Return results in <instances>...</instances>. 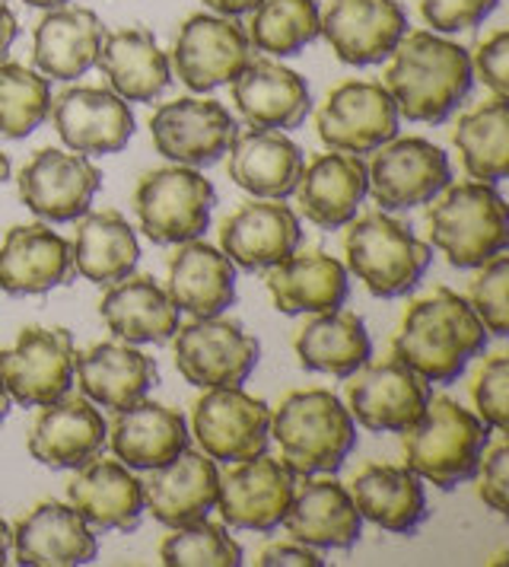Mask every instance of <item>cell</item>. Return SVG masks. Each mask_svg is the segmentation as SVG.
Returning a JSON list of instances; mask_svg holds the SVG:
<instances>
[{
	"instance_id": "11",
	"label": "cell",
	"mask_w": 509,
	"mask_h": 567,
	"mask_svg": "<svg viewBox=\"0 0 509 567\" xmlns=\"http://www.w3.org/2000/svg\"><path fill=\"white\" fill-rule=\"evenodd\" d=\"M252 61L249 32L236 23V17H207L195 13L178 27L173 45V71L191 93H210L224 83H232Z\"/></svg>"
},
{
	"instance_id": "46",
	"label": "cell",
	"mask_w": 509,
	"mask_h": 567,
	"mask_svg": "<svg viewBox=\"0 0 509 567\" xmlns=\"http://www.w3.org/2000/svg\"><path fill=\"white\" fill-rule=\"evenodd\" d=\"M500 0H420V17L433 32H465L484 23Z\"/></svg>"
},
{
	"instance_id": "55",
	"label": "cell",
	"mask_w": 509,
	"mask_h": 567,
	"mask_svg": "<svg viewBox=\"0 0 509 567\" xmlns=\"http://www.w3.org/2000/svg\"><path fill=\"white\" fill-rule=\"evenodd\" d=\"M10 179V156L0 151V182Z\"/></svg>"
},
{
	"instance_id": "24",
	"label": "cell",
	"mask_w": 509,
	"mask_h": 567,
	"mask_svg": "<svg viewBox=\"0 0 509 567\" xmlns=\"http://www.w3.org/2000/svg\"><path fill=\"white\" fill-rule=\"evenodd\" d=\"M74 278V252L64 236L45 224L10 227L0 246V290L10 297H35Z\"/></svg>"
},
{
	"instance_id": "54",
	"label": "cell",
	"mask_w": 509,
	"mask_h": 567,
	"mask_svg": "<svg viewBox=\"0 0 509 567\" xmlns=\"http://www.w3.org/2000/svg\"><path fill=\"white\" fill-rule=\"evenodd\" d=\"M29 7H42V10H54V7H64L67 0H25Z\"/></svg>"
},
{
	"instance_id": "38",
	"label": "cell",
	"mask_w": 509,
	"mask_h": 567,
	"mask_svg": "<svg viewBox=\"0 0 509 567\" xmlns=\"http://www.w3.org/2000/svg\"><path fill=\"white\" fill-rule=\"evenodd\" d=\"M71 252L80 278L100 287H112L127 275H134L141 243L134 227L118 210H100V214H83Z\"/></svg>"
},
{
	"instance_id": "12",
	"label": "cell",
	"mask_w": 509,
	"mask_h": 567,
	"mask_svg": "<svg viewBox=\"0 0 509 567\" xmlns=\"http://www.w3.org/2000/svg\"><path fill=\"white\" fill-rule=\"evenodd\" d=\"M195 437L214 463H242L268 453L271 409L242 386L207 389L195 402Z\"/></svg>"
},
{
	"instance_id": "42",
	"label": "cell",
	"mask_w": 509,
	"mask_h": 567,
	"mask_svg": "<svg viewBox=\"0 0 509 567\" xmlns=\"http://www.w3.org/2000/svg\"><path fill=\"white\" fill-rule=\"evenodd\" d=\"M51 83L25 64L0 61V134L10 141L29 137L49 118Z\"/></svg>"
},
{
	"instance_id": "52",
	"label": "cell",
	"mask_w": 509,
	"mask_h": 567,
	"mask_svg": "<svg viewBox=\"0 0 509 567\" xmlns=\"http://www.w3.org/2000/svg\"><path fill=\"white\" fill-rule=\"evenodd\" d=\"M10 542H13V529L7 526V519L0 516V565H7V555H10Z\"/></svg>"
},
{
	"instance_id": "43",
	"label": "cell",
	"mask_w": 509,
	"mask_h": 567,
	"mask_svg": "<svg viewBox=\"0 0 509 567\" xmlns=\"http://www.w3.org/2000/svg\"><path fill=\"white\" fill-rule=\"evenodd\" d=\"M159 561L169 567H236L242 565V545L220 523L198 519L163 539Z\"/></svg>"
},
{
	"instance_id": "22",
	"label": "cell",
	"mask_w": 509,
	"mask_h": 567,
	"mask_svg": "<svg viewBox=\"0 0 509 567\" xmlns=\"http://www.w3.org/2000/svg\"><path fill=\"white\" fill-rule=\"evenodd\" d=\"M10 548L25 567L90 565L100 555L93 526L71 504L61 501H42L20 516Z\"/></svg>"
},
{
	"instance_id": "19",
	"label": "cell",
	"mask_w": 509,
	"mask_h": 567,
	"mask_svg": "<svg viewBox=\"0 0 509 567\" xmlns=\"http://www.w3.org/2000/svg\"><path fill=\"white\" fill-rule=\"evenodd\" d=\"M407 32L398 0H331L322 13V32L341 64H380Z\"/></svg>"
},
{
	"instance_id": "29",
	"label": "cell",
	"mask_w": 509,
	"mask_h": 567,
	"mask_svg": "<svg viewBox=\"0 0 509 567\" xmlns=\"http://www.w3.org/2000/svg\"><path fill=\"white\" fill-rule=\"evenodd\" d=\"M108 446L127 468L150 472L188 450V424L176 409L141 399L115 412V421L108 424Z\"/></svg>"
},
{
	"instance_id": "13",
	"label": "cell",
	"mask_w": 509,
	"mask_h": 567,
	"mask_svg": "<svg viewBox=\"0 0 509 567\" xmlns=\"http://www.w3.org/2000/svg\"><path fill=\"white\" fill-rule=\"evenodd\" d=\"M373 163L366 166L373 202L382 210H411L430 205L433 198L453 182V166L443 147L424 137H392L373 151Z\"/></svg>"
},
{
	"instance_id": "8",
	"label": "cell",
	"mask_w": 509,
	"mask_h": 567,
	"mask_svg": "<svg viewBox=\"0 0 509 567\" xmlns=\"http://www.w3.org/2000/svg\"><path fill=\"white\" fill-rule=\"evenodd\" d=\"M261 344L239 322L207 316L178 326L173 336V358L178 373L198 389L242 386L258 367Z\"/></svg>"
},
{
	"instance_id": "48",
	"label": "cell",
	"mask_w": 509,
	"mask_h": 567,
	"mask_svg": "<svg viewBox=\"0 0 509 567\" xmlns=\"http://www.w3.org/2000/svg\"><path fill=\"white\" fill-rule=\"evenodd\" d=\"M471 74L484 80L494 96H509V32L497 29L484 42H478L471 58Z\"/></svg>"
},
{
	"instance_id": "5",
	"label": "cell",
	"mask_w": 509,
	"mask_h": 567,
	"mask_svg": "<svg viewBox=\"0 0 509 567\" xmlns=\"http://www.w3.org/2000/svg\"><path fill=\"white\" fill-rule=\"evenodd\" d=\"M427 227L453 268H481L509 246L507 202L490 182H449L433 198Z\"/></svg>"
},
{
	"instance_id": "44",
	"label": "cell",
	"mask_w": 509,
	"mask_h": 567,
	"mask_svg": "<svg viewBox=\"0 0 509 567\" xmlns=\"http://www.w3.org/2000/svg\"><path fill=\"white\" fill-rule=\"evenodd\" d=\"M509 258L500 252L481 265V275L468 287V303L494 338L509 336Z\"/></svg>"
},
{
	"instance_id": "1",
	"label": "cell",
	"mask_w": 509,
	"mask_h": 567,
	"mask_svg": "<svg viewBox=\"0 0 509 567\" xmlns=\"http://www.w3.org/2000/svg\"><path fill=\"white\" fill-rule=\"evenodd\" d=\"M385 90L407 122L439 125L471 93V58L468 52L427 29H407L395 52L388 54Z\"/></svg>"
},
{
	"instance_id": "33",
	"label": "cell",
	"mask_w": 509,
	"mask_h": 567,
	"mask_svg": "<svg viewBox=\"0 0 509 567\" xmlns=\"http://www.w3.org/2000/svg\"><path fill=\"white\" fill-rule=\"evenodd\" d=\"M96 68L108 78L112 93H118L125 103H153L173 83L169 54L144 27L105 32Z\"/></svg>"
},
{
	"instance_id": "37",
	"label": "cell",
	"mask_w": 509,
	"mask_h": 567,
	"mask_svg": "<svg viewBox=\"0 0 509 567\" xmlns=\"http://www.w3.org/2000/svg\"><path fill=\"white\" fill-rule=\"evenodd\" d=\"M351 497L356 514L385 533H414L427 519V491L407 465H363L351 485Z\"/></svg>"
},
{
	"instance_id": "6",
	"label": "cell",
	"mask_w": 509,
	"mask_h": 567,
	"mask_svg": "<svg viewBox=\"0 0 509 567\" xmlns=\"http://www.w3.org/2000/svg\"><path fill=\"white\" fill-rule=\"evenodd\" d=\"M344 252L351 275H356V281H363V287L382 300L411 293L424 281L433 261L430 246L420 243L411 227L388 217L385 210H373L351 220Z\"/></svg>"
},
{
	"instance_id": "26",
	"label": "cell",
	"mask_w": 509,
	"mask_h": 567,
	"mask_svg": "<svg viewBox=\"0 0 509 567\" xmlns=\"http://www.w3.org/2000/svg\"><path fill=\"white\" fill-rule=\"evenodd\" d=\"M370 192L366 163L356 154H319L297 182V202L319 230H341L356 217Z\"/></svg>"
},
{
	"instance_id": "27",
	"label": "cell",
	"mask_w": 509,
	"mask_h": 567,
	"mask_svg": "<svg viewBox=\"0 0 509 567\" xmlns=\"http://www.w3.org/2000/svg\"><path fill=\"white\" fill-rule=\"evenodd\" d=\"M74 380L93 405L122 412L147 399V392L159 380V370L153 358L131 348L127 341H102L76 354Z\"/></svg>"
},
{
	"instance_id": "47",
	"label": "cell",
	"mask_w": 509,
	"mask_h": 567,
	"mask_svg": "<svg viewBox=\"0 0 509 567\" xmlns=\"http://www.w3.org/2000/svg\"><path fill=\"white\" fill-rule=\"evenodd\" d=\"M478 494L481 501L497 511L500 516L509 514V446L507 440L487 446L481 456V465H478Z\"/></svg>"
},
{
	"instance_id": "34",
	"label": "cell",
	"mask_w": 509,
	"mask_h": 567,
	"mask_svg": "<svg viewBox=\"0 0 509 567\" xmlns=\"http://www.w3.org/2000/svg\"><path fill=\"white\" fill-rule=\"evenodd\" d=\"M303 151L280 131L249 128L229 147V179L254 198H290L303 176Z\"/></svg>"
},
{
	"instance_id": "20",
	"label": "cell",
	"mask_w": 509,
	"mask_h": 567,
	"mask_svg": "<svg viewBox=\"0 0 509 567\" xmlns=\"http://www.w3.org/2000/svg\"><path fill=\"white\" fill-rule=\"evenodd\" d=\"M108 446V424L86 395H61L42 409L29 434L32 460L49 468H83Z\"/></svg>"
},
{
	"instance_id": "16",
	"label": "cell",
	"mask_w": 509,
	"mask_h": 567,
	"mask_svg": "<svg viewBox=\"0 0 509 567\" xmlns=\"http://www.w3.org/2000/svg\"><path fill=\"white\" fill-rule=\"evenodd\" d=\"M17 182L23 205L35 217L49 224H71L90 214V205L102 185V173L83 154L42 147L25 159Z\"/></svg>"
},
{
	"instance_id": "18",
	"label": "cell",
	"mask_w": 509,
	"mask_h": 567,
	"mask_svg": "<svg viewBox=\"0 0 509 567\" xmlns=\"http://www.w3.org/2000/svg\"><path fill=\"white\" fill-rule=\"evenodd\" d=\"M51 125L58 137L83 156H105L125 151L134 134V112L102 86H71L51 100Z\"/></svg>"
},
{
	"instance_id": "36",
	"label": "cell",
	"mask_w": 509,
	"mask_h": 567,
	"mask_svg": "<svg viewBox=\"0 0 509 567\" xmlns=\"http://www.w3.org/2000/svg\"><path fill=\"white\" fill-rule=\"evenodd\" d=\"M169 300L178 312H188L195 319L220 316L236 300V265L224 249H214L207 243H181L169 261Z\"/></svg>"
},
{
	"instance_id": "23",
	"label": "cell",
	"mask_w": 509,
	"mask_h": 567,
	"mask_svg": "<svg viewBox=\"0 0 509 567\" xmlns=\"http://www.w3.org/2000/svg\"><path fill=\"white\" fill-rule=\"evenodd\" d=\"M303 239L300 217L280 198H258L232 210L220 227V246L242 271L271 268L297 252Z\"/></svg>"
},
{
	"instance_id": "3",
	"label": "cell",
	"mask_w": 509,
	"mask_h": 567,
	"mask_svg": "<svg viewBox=\"0 0 509 567\" xmlns=\"http://www.w3.org/2000/svg\"><path fill=\"white\" fill-rule=\"evenodd\" d=\"M280 463L293 475H334L356 446V421L329 389H300L271 412Z\"/></svg>"
},
{
	"instance_id": "50",
	"label": "cell",
	"mask_w": 509,
	"mask_h": 567,
	"mask_svg": "<svg viewBox=\"0 0 509 567\" xmlns=\"http://www.w3.org/2000/svg\"><path fill=\"white\" fill-rule=\"evenodd\" d=\"M17 35H20L17 13L10 10V3H7V0H0V61H3V58H7V52L13 49Z\"/></svg>"
},
{
	"instance_id": "25",
	"label": "cell",
	"mask_w": 509,
	"mask_h": 567,
	"mask_svg": "<svg viewBox=\"0 0 509 567\" xmlns=\"http://www.w3.org/2000/svg\"><path fill=\"white\" fill-rule=\"evenodd\" d=\"M232 103L252 128H300L312 112L309 83L297 71L268 58H252L232 80Z\"/></svg>"
},
{
	"instance_id": "10",
	"label": "cell",
	"mask_w": 509,
	"mask_h": 567,
	"mask_svg": "<svg viewBox=\"0 0 509 567\" xmlns=\"http://www.w3.org/2000/svg\"><path fill=\"white\" fill-rule=\"evenodd\" d=\"M74 338L67 329H23L13 348L0 351V377L23 409H45L74 386Z\"/></svg>"
},
{
	"instance_id": "40",
	"label": "cell",
	"mask_w": 509,
	"mask_h": 567,
	"mask_svg": "<svg viewBox=\"0 0 509 567\" xmlns=\"http://www.w3.org/2000/svg\"><path fill=\"white\" fill-rule=\"evenodd\" d=\"M453 144L461 154L465 173L475 182H503L509 176V103L494 96L490 103L465 112L453 128Z\"/></svg>"
},
{
	"instance_id": "14",
	"label": "cell",
	"mask_w": 509,
	"mask_h": 567,
	"mask_svg": "<svg viewBox=\"0 0 509 567\" xmlns=\"http://www.w3.org/2000/svg\"><path fill=\"white\" fill-rule=\"evenodd\" d=\"M239 134L236 118L217 100L185 96L176 103H163L150 118V137L156 154L178 166H214L229 154Z\"/></svg>"
},
{
	"instance_id": "41",
	"label": "cell",
	"mask_w": 509,
	"mask_h": 567,
	"mask_svg": "<svg viewBox=\"0 0 509 567\" xmlns=\"http://www.w3.org/2000/svg\"><path fill=\"white\" fill-rule=\"evenodd\" d=\"M322 32V10L315 0H258L249 23V42L258 52L290 58L315 42Z\"/></svg>"
},
{
	"instance_id": "31",
	"label": "cell",
	"mask_w": 509,
	"mask_h": 567,
	"mask_svg": "<svg viewBox=\"0 0 509 567\" xmlns=\"http://www.w3.org/2000/svg\"><path fill=\"white\" fill-rule=\"evenodd\" d=\"M268 290L274 300V310L283 316H319L344 307L351 281L347 268L331 258L329 252H303V256H287L278 265L268 268Z\"/></svg>"
},
{
	"instance_id": "28",
	"label": "cell",
	"mask_w": 509,
	"mask_h": 567,
	"mask_svg": "<svg viewBox=\"0 0 509 567\" xmlns=\"http://www.w3.org/2000/svg\"><path fill=\"white\" fill-rule=\"evenodd\" d=\"M76 514L102 533H131L144 519V482L118 460H93L67 485Z\"/></svg>"
},
{
	"instance_id": "35",
	"label": "cell",
	"mask_w": 509,
	"mask_h": 567,
	"mask_svg": "<svg viewBox=\"0 0 509 567\" xmlns=\"http://www.w3.org/2000/svg\"><path fill=\"white\" fill-rule=\"evenodd\" d=\"M102 322L127 344H166L178 329V310L150 275H127L100 300Z\"/></svg>"
},
{
	"instance_id": "15",
	"label": "cell",
	"mask_w": 509,
	"mask_h": 567,
	"mask_svg": "<svg viewBox=\"0 0 509 567\" xmlns=\"http://www.w3.org/2000/svg\"><path fill=\"white\" fill-rule=\"evenodd\" d=\"M430 402V386L398 358L363 363L347 383V412L373 434H405Z\"/></svg>"
},
{
	"instance_id": "21",
	"label": "cell",
	"mask_w": 509,
	"mask_h": 567,
	"mask_svg": "<svg viewBox=\"0 0 509 567\" xmlns=\"http://www.w3.org/2000/svg\"><path fill=\"white\" fill-rule=\"evenodd\" d=\"M217 497L220 468L207 453L195 450H181L176 460L150 468V478L144 482V511L169 529L207 519L210 511H217Z\"/></svg>"
},
{
	"instance_id": "32",
	"label": "cell",
	"mask_w": 509,
	"mask_h": 567,
	"mask_svg": "<svg viewBox=\"0 0 509 567\" xmlns=\"http://www.w3.org/2000/svg\"><path fill=\"white\" fill-rule=\"evenodd\" d=\"M290 539L312 548H354L363 533V516L354 497L334 478H309L293 491L290 511L283 516Z\"/></svg>"
},
{
	"instance_id": "51",
	"label": "cell",
	"mask_w": 509,
	"mask_h": 567,
	"mask_svg": "<svg viewBox=\"0 0 509 567\" xmlns=\"http://www.w3.org/2000/svg\"><path fill=\"white\" fill-rule=\"evenodd\" d=\"M204 7H210L220 17H242V13H252L258 0H204Z\"/></svg>"
},
{
	"instance_id": "53",
	"label": "cell",
	"mask_w": 509,
	"mask_h": 567,
	"mask_svg": "<svg viewBox=\"0 0 509 567\" xmlns=\"http://www.w3.org/2000/svg\"><path fill=\"white\" fill-rule=\"evenodd\" d=\"M10 405H13V399H10V392H7V386H3V377H0V424L7 421Z\"/></svg>"
},
{
	"instance_id": "39",
	"label": "cell",
	"mask_w": 509,
	"mask_h": 567,
	"mask_svg": "<svg viewBox=\"0 0 509 567\" xmlns=\"http://www.w3.org/2000/svg\"><path fill=\"white\" fill-rule=\"evenodd\" d=\"M300 367L329 377H351L373 358V341L354 312H319L297 332Z\"/></svg>"
},
{
	"instance_id": "30",
	"label": "cell",
	"mask_w": 509,
	"mask_h": 567,
	"mask_svg": "<svg viewBox=\"0 0 509 567\" xmlns=\"http://www.w3.org/2000/svg\"><path fill=\"white\" fill-rule=\"evenodd\" d=\"M105 27L86 7H54L49 10L32 39V61L42 78L76 80L96 68Z\"/></svg>"
},
{
	"instance_id": "49",
	"label": "cell",
	"mask_w": 509,
	"mask_h": 567,
	"mask_svg": "<svg viewBox=\"0 0 509 567\" xmlns=\"http://www.w3.org/2000/svg\"><path fill=\"white\" fill-rule=\"evenodd\" d=\"M254 565L261 567H280V565H297V567H322V555H319V548H312V545H303V542L297 539H287V542H271L261 555H258V561Z\"/></svg>"
},
{
	"instance_id": "9",
	"label": "cell",
	"mask_w": 509,
	"mask_h": 567,
	"mask_svg": "<svg viewBox=\"0 0 509 567\" xmlns=\"http://www.w3.org/2000/svg\"><path fill=\"white\" fill-rule=\"evenodd\" d=\"M398 105L392 93L373 80H347L334 86L315 115L322 144L341 154H373L398 137Z\"/></svg>"
},
{
	"instance_id": "7",
	"label": "cell",
	"mask_w": 509,
	"mask_h": 567,
	"mask_svg": "<svg viewBox=\"0 0 509 567\" xmlns=\"http://www.w3.org/2000/svg\"><path fill=\"white\" fill-rule=\"evenodd\" d=\"M217 205L214 185L191 166H163L147 173L134 192L144 236L156 246H181L204 236Z\"/></svg>"
},
{
	"instance_id": "4",
	"label": "cell",
	"mask_w": 509,
	"mask_h": 567,
	"mask_svg": "<svg viewBox=\"0 0 509 567\" xmlns=\"http://www.w3.org/2000/svg\"><path fill=\"white\" fill-rule=\"evenodd\" d=\"M405 465L439 491L458 488L475 478L484 450L490 446V427L478 414L461 409L456 399L436 395L424 414L405 431Z\"/></svg>"
},
{
	"instance_id": "17",
	"label": "cell",
	"mask_w": 509,
	"mask_h": 567,
	"mask_svg": "<svg viewBox=\"0 0 509 567\" xmlns=\"http://www.w3.org/2000/svg\"><path fill=\"white\" fill-rule=\"evenodd\" d=\"M297 491V475L271 456H254L232 463L220 475V497L217 511L232 529L249 533H274L290 511Z\"/></svg>"
},
{
	"instance_id": "2",
	"label": "cell",
	"mask_w": 509,
	"mask_h": 567,
	"mask_svg": "<svg viewBox=\"0 0 509 567\" xmlns=\"http://www.w3.org/2000/svg\"><path fill=\"white\" fill-rule=\"evenodd\" d=\"M487 348V329L465 297L439 287L407 307L392 341V358L407 363L424 383H456L471 358Z\"/></svg>"
},
{
	"instance_id": "45",
	"label": "cell",
	"mask_w": 509,
	"mask_h": 567,
	"mask_svg": "<svg viewBox=\"0 0 509 567\" xmlns=\"http://www.w3.org/2000/svg\"><path fill=\"white\" fill-rule=\"evenodd\" d=\"M475 409L478 417L490 431H509V358L507 354H494L490 361H484V367L475 377Z\"/></svg>"
}]
</instances>
